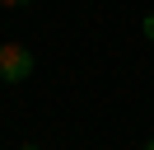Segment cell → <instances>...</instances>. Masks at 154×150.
I'll use <instances>...</instances> for the list:
<instances>
[{"instance_id": "obj_2", "label": "cell", "mask_w": 154, "mask_h": 150, "mask_svg": "<svg viewBox=\"0 0 154 150\" xmlns=\"http://www.w3.org/2000/svg\"><path fill=\"white\" fill-rule=\"evenodd\" d=\"M140 33H145V38L154 42V14H145V19H140Z\"/></svg>"}, {"instance_id": "obj_3", "label": "cell", "mask_w": 154, "mask_h": 150, "mask_svg": "<svg viewBox=\"0 0 154 150\" xmlns=\"http://www.w3.org/2000/svg\"><path fill=\"white\" fill-rule=\"evenodd\" d=\"M0 5H14V9H19V5H33V0H0Z\"/></svg>"}, {"instance_id": "obj_1", "label": "cell", "mask_w": 154, "mask_h": 150, "mask_svg": "<svg viewBox=\"0 0 154 150\" xmlns=\"http://www.w3.org/2000/svg\"><path fill=\"white\" fill-rule=\"evenodd\" d=\"M33 75V52L23 42H0V84H23Z\"/></svg>"}, {"instance_id": "obj_4", "label": "cell", "mask_w": 154, "mask_h": 150, "mask_svg": "<svg viewBox=\"0 0 154 150\" xmlns=\"http://www.w3.org/2000/svg\"><path fill=\"white\" fill-rule=\"evenodd\" d=\"M140 150H154V136H149V141H145V145H140Z\"/></svg>"}, {"instance_id": "obj_5", "label": "cell", "mask_w": 154, "mask_h": 150, "mask_svg": "<svg viewBox=\"0 0 154 150\" xmlns=\"http://www.w3.org/2000/svg\"><path fill=\"white\" fill-rule=\"evenodd\" d=\"M19 150H42V145H33V141H28V145H19Z\"/></svg>"}]
</instances>
